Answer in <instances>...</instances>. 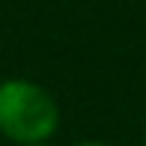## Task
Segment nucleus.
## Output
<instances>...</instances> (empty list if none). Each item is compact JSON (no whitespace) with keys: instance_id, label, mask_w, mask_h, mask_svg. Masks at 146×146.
<instances>
[{"instance_id":"obj_1","label":"nucleus","mask_w":146,"mask_h":146,"mask_svg":"<svg viewBox=\"0 0 146 146\" xmlns=\"http://www.w3.org/2000/svg\"><path fill=\"white\" fill-rule=\"evenodd\" d=\"M60 128V104L42 84L27 78L0 81V137L15 146L48 143Z\"/></svg>"},{"instance_id":"obj_2","label":"nucleus","mask_w":146,"mask_h":146,"mask_svg":"<svg viewBox=\"0 0 146 146\" xmlns=\"http://www.w3.org/2000/svg\"><path fill=\"white\" fill-rule=\"evenodd\" d=\"M75 146H113V143H104V140H81Z\"/></svg>"},{"instance_id":"obj_3","label":"nucleus","mask_w":146,"mask_h":146,"mask_svg":"<svg viewBox=\"0 0 146 146\" xmlns=\"http://www.w3.org/2000/svg\"><path fill=\"white\" fill-rule=\"evenodd\" d=\"M30 146H51V143H30Z\"/></svg>"},{"instance_id":"obj_4","label":"nucleus","mask_w":146,"mask_h":146,"mask_svg":"<svg viewBox=\"0 0 146 146\" xmlns=\"http://www.w3.org/2000/svg\"><path fill=\"white\" fill-rule=\"evenodd\" d=\"M143 146H146V131H143Z\"/></svg>"}]
</instances>
